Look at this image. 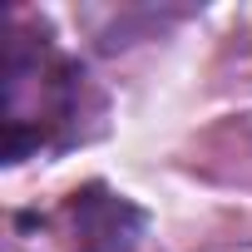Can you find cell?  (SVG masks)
I'll list each match as a JSON object with an SVG mask.
<instances>
[{"mask_svg":"<svg viewBox=\"0 0 252 252\" xmlns=\"http://www.w3.org/2000/svg\"><path fill=\"white\" fill-rule=\"evenodd\" d=\"M64 227H69V247L74 252H129L144 232V213L109 193L104 183L74 188L64 203Z\"/></svg>","mask_w":252,"mask_h":252,"instance_id":"7a4b0ae2","label":"cell"},{"mask_svg":"<svg viewBox=\"0 0 252 252\" xmlns=\"http://www.w3.org/2000/svg\"><path fill=\"white\" fill-rule=\"evenodd\" d=\"M84 99V74L45 35L5 30V69H0V124H5V163L30 158L35 149L64 144L74 134Z\"/></svg>","mask_w":252,"mask_h":252,"instance_id":"6da1fadb","label":"cell"}]
</instances>
